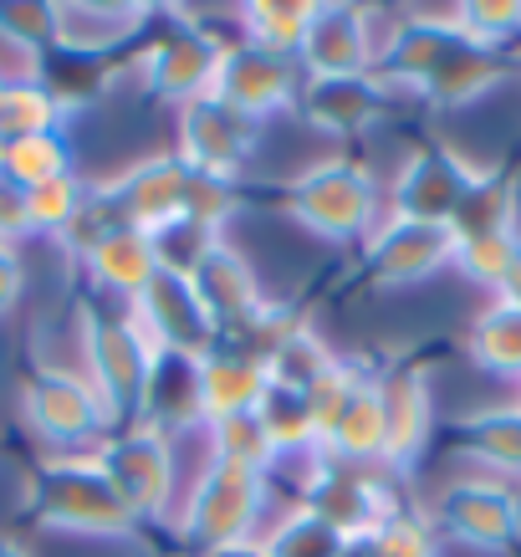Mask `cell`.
<instances>
[{"instance_id": "1", "label": "cell", "mask_w": 521, "mask_h": 557, "mask_svg": "<svg viewBox=\"0 0 521 557\" xmlns=\"http://www.w3.org/2000/svg\"><path fill=\"white\" fill-rule=\"evenodd\" d=\"M77 338H83V363L87 384L98 388V399L108 405V420L134 430L144 424V399H149L153 379V343L144 338V327L134 322L128 307H77Z\"/></svg>"}, {"instance_id": "2", "label": "cell", "mask_w": 521, "mask_h": 557, "mask_svg": "<svg viewBox=\"0 0 521 557\" xmlns=\"http://www.w3.org/2000/svg\"><path fill=\"white\" fill-rule=\"evenodd\" d=\"M26 517L36 527L77 532V537H128V532H138V517L123 507L113 481L102 475L98 450L51 456L26 486Z\"/></svg>"}, {"instance_id": "3", "label": "cell", "mask_w": 521, "mask_h": 557, "mask_svg": "<svg viewBox=\"0 0 521 557\" xmlns=\"http://www.w3.org/2000/svg\"><path fill=\"white\" fill-rule=\"evenodd\" d=\"M379 185L353 159H322L286 185V215L318 240H358L379 225Z\"/></svg>"}, {"instance_id": "4", "label": "cell", "mask_w": 521, "mask_h": 557, "mask_svg": "<svg viewBox=\"0 0 521 557\" xmlns=\"http://www.w3.org/2000/svg\"><path fill=\"white\" fill-rule=\"evenodd\" d=\"M261 517H266V475L231 466V460H210L179 507L185 537L200 542L204 553L231 547V542H251Z\"/></svg>"}, {"instance_id": "5", "label": "cell", "mask_w": 521, "mask_h": 557, "mask_svg": "<svg viewBox=\"0 0 521 557\" xmlns=\"http://www.w3.org/2000/svg\"><path fill=\"white\" fill-rule=\"evenodd\" d=\"M21 414L62 456H83V445L98 450L102 435L113 430L108 405L98 399V388L87 384V373L62 369V363H41V369L26 373V384H21Z\"/></svg>"}, {"instance_id": "6", "label": "cell", "mask_w": 521, "mask_h": 557, "mask_svg": "<svg viewBox=\"0 0 521 557\" xmlns=\"http://www.w3.org/2000/svg\"><path fill=\"white\" fill-rule=\"evenodd\" d=\"M164 36H153L144 57H138V72H144V87L153 98L185 108L195 98H210L220 72V57H225V41L215 32L195 26L189 11H164Z\"/></svg>"}, {"instance_id": "7", "label": "cell", "mask_w": 521, "mask_h": 557, "mask_svg": "<svg viewBox=\"0 0 521 557\" xmlns=\"http://www.w3.org/2000/svg\"><path fill=\"white\" fill-rule=\"evenodd\" d=\"M134 322L144 327V338L153 343V354H169V358H189L200 363L220 348V322L210 318V307L200 302V292L189 276L179 271H153V282L144 287L134 307Z\"/></svg>"}, {"instance_id": "8", "label": "cell", "mask_w": 521, "mask_h": 557, "mask_svg": "<svg viewBox=\"0 0 521 557\" xmlns=\"http://www.w3.org/2000/svg\"><path fill=\"white\" fill-rule=\"evenodd\" d=\"M261 128L266 123L246 119V113H236L231 102H220L210 92V98H195L179 108V149H174V159L200 180H231L236 185V174L251 164L256 144H261Z\"/></svg>"}, {"instance_id": "9", "label": "cell", "mask_w": 521, "mask_h": 557, "mask_svg": "<svg viewBox=\"0 0 521 557\" xmlns=\"http://www.w3.org/2000/svg\"><path fill=\"white\" fill-rule=\"evenodd\" d=\"M439 537L475 547V553H506L521 542V496L496 475L450 481L435 502Z\"/></svg>"}, {"instance_id": "10", "label": "cell", "mask_w": 521, "mask_h": 557, "mask_svg": "<svg viewBox=\"0 0 521 557\" xmlns=\"http://www.w3.org/2000/svg\"><path fill=\"white\" fill-rule=\"evenodd\" d=\"M98 466L138 522L169 511V502H174V450H169V440L159 430L134 424L123 435H108L98 445Z\"/></svg>"}, {"instance_id": "11", "label": "cell", "mask_w": 521, "mask_h": 557, "mask_svg": "<svg viewBox=\"0 0 521 557\" xmlns=\"http://www.w3.org/2000/svg\"><path fill=\"white\" fill-rule=\"evenodd\" d=\"M455 261V236L450 225H424V220H399L384 215L363 240V271L373 287H414L430 282L435 271H445Z\"/></svg>"}, {"instance_id": "12", "label": "cell", "mask_w": 521, "mask_h": 557, "mask_svg": "<svg viewBox=\"0 0 521 557\" xmlns=\"http://www.w3.org/2000/svg\"><path fill=\"white\" fill-rule=\"evenodd\" d=\"M220 102H231L236 113L266 123L286 108H297V92H302V67L291 57H271L261 47H246V41H225V57H220L215 87H210Z\"/></svg>"}, {"instance_id": "13", "label": "cell", "mask_w": 521, "mask_h": 557, "mask_svg": "<svg viewBox=\"0 0 521 557\" xmlns=\"http://www.w3.org/2000/svg\"><path fill=\"white\" fill-rule=\"evenodd\" d=\"M475 164H466L445 144H424L404 159L399 180L388 189V215L399 220H424V225H450L455 205L466 200V189L475 185Z\"/></svg>"}, {"instance_id": "14", "label": "cell", "mask_w": 521, "mask_h": 557, "mask_svg": "<svg viewBox=\"0 0 521 557\" xmlns=\"http://www.w3.org/2000/svg\"><path fill=\"white\" fill-rule=\"evenodd\" d=\"M102 200L113 205V215L123 225H134L144 236H153L159 225L185 215V189H189V170L174 153H149L128 170H119L113 180H98Z\"/></svg>"}, {"instance_id": "15", "label": "cell", "mask_w": 521, "mask_h": 557, "mask_svg": "<svg viewBox=\"0 0 521 557\" xmlns=\"http://www.w3.org/2000/svg\"><path fill=\"white\" fill-rule=\"evenodd\" d=\"M379 62V36H373V11L363 5H318L307 41L297 51L302 77H363Z\"/></svg>"}, {"instance_id": "16", "label": "cell", "mask_w": 521, "mask_h": 557, "mask_svg": "<svg viewBox=\"0 0 521 557\" xmlns=\"http://www.w3.org/2000/svg\"><path fill=\"white\" fill-rule=\"evenodd\" d=\"M379 379V405H384V466L404 471L424 456L430 430H435V399H430V379L414 363H394V369L373 373Z\"/></svg>"}, {"instance_id": "17", "label": "cell", "mask_w": 521, "mask_h": 557, "mask_svg": "<svg viewBox=\"0 0 521 557\" xmlns=\"http://www.w3.org/2000/svg\"><path fill=\"white\" fill-rule=\"evenodd\" d=\"M384 102L388 87L379 72H363V77H302L297 113L327 138H353L384 113Z\"/></svg>"}, {"instance_id": "18", "label": "cell", "mask_w": 521, "mask_h": 557, "mask_svg": "<svg viewBox=\"0 0 521 557\" xmlns=\"http://www.w3.org/2000/svg\"><path fill=\"white\" fill-rule=\"evenodd\" d=\"M506 77H511V57H506V51L475 47V41H466V36H460V47H455L450 57H445V67L424 83L420 98L430 102V108L455 113V108H475L481 98H491Z\"/></svg>"}, {"instance_id": "19", "label": "cell", "mask_w": 521, "mask_h": 557, "mask_svg": "<svg viewBox=\"0 0 521 557\" xmlns=\"http://www.w3.org/2000/svg\"><path fill=\"white\" fill-rule=\"evenodd\" d=\"M195 384H200V420L210 424L261 405V394L271 388V373L266 363H256V358L236 354V348H215L210 358H200Z\"/></svg>"}, {"instance_id": "20", "label": "cell", "mask_w": 521, "mask_h": 557, "mask_svg": "<svg viewBox=\"0 0 521 557\" xmlns=\"http://www.w3.org/2000/svg\"><path fill=\"white\" fill-rule=\"evenodd\" d=\"M87 282L102 292V297H113V302L134 307L144 297V287L153 282V271H159V256H153V240L134 225H119L113 236L102 240L98 251L83 261Z\"/></svg>"}, {"instance_id": "21", "label": "cell", "mask_w": 521, "mask_h": 557, "mask_svg": "<svg viewBox=\"0 0 521 557\" xmlns=\"http://www.w3.org/2000/svg\"><path fill=\"white\" fill-rule=\"evenodd\" d=\"M189 282H195L200 302L210 307V318H215L220 327H231V322H240L246 312H256V307L266 302V297H261V287H256V267L225 236L210 246V256L195 267V276H189Z\"/></svg>"}, {"instance_id": "22", "label": "cell", "mask_w": 521, "mask_h": 557, "mask_svg": "<svg viewBox=\"0 0 521 557\" xmlns=\"http://www.w3.org/2000/svg\"><path fill=\"white\" fill-rule=\"evenodd\" d=\"M149 5H102V0H83V5H51L57 21V47L87 51V57H108V51L138 36V26L149 21Z\"/></svg>"}, {"instance_id": "23", "label": "cell", "mask_w": 521, "mask_h": 557, "mask_svg": "<svg viewBox=\"0 0 521 557\" xmlns=\"http://www.w3.org/2000/svg\"><path fill=\"white\" fill-rule=\"evenodd\" d=\"M26 77L41 83V92L62 108V119H72L77 108H92V102L113 87V62H108V57H87V51L51 47L41 62L26 67Z\"/></svg>"}, {"instance_id": "24", "label": "cell", "mask_w": 521, "mask_h": 557, "mask_svg": "<svg viewBox=\"0 0 521 557\" xmlns=\"http://www.w3.org/2000/svg\"><path fill=\"white\" fill-rule=\"evenodd\" d=\"M521 215V189L511 174L501 170H481L475 185L466 189V200L455 205L450 215V236L455 240H475V236H511Z\"/></svg>"}, {"instance_id": "25", "label": "cell", "mask_w": 521, "mask_h": 557, "mask_svg": "<svg viewBox=\"0 0 521 557\" xmlns=\"http://www.w3.org/2000/svg\"><path fill=\"white\" fill-rule=\"evenodd\" d=\"M322 456L337 466H384V405H379V379L353 394V405L343 409V420L333 424V435L322 440Z\"/></svg>"}, {"instance_id": "26", "label": "cell", "mask_w": 521, "mask_h": 557, "mask_svg": "<svg viewBox=\"0 0 521 557\" xmlns=\"http://www.w3.org/2000/svg\"><path fill=\"white\" fill-rule=\"evenodd\" d=\"M466 456L501 475H521V405H491L460 420Z\"/></svg>"}, {"instance_id": "27", "label": "cell", "mask_w": 521, "mask_h": 557, "mask_svg": "<svg viewBox=\"0 0 521 557\" xmlns=\"http://www.w3.org/2000/svg\"><path fill=\"white\" fill-rule=\"evenodd\" d=\"M312 11L318 5H302V0H251V5H240V32H246L240 41L297 62L307 26H312Z\"/></svg>"}, {"instance_id": "28", "label": "cell", "mask_w": 521, "mask_h": 557, "mask_svg": "<svg viewBox=\"0 0 521 557\" xmlns=\"http://www.w3.org/2000/svg\"><path fill=\"white\" fill-rule=\"evenodd\" d=\"M204 435H210V456L215 460H231V466H246V471L266 475L282 466V450L271 445L266 424H261V414L256 409H246V414H225V420H210L204 424Z\"/></svg>"}, {"instance_id": "29", "label": "cell", "mask_w": 521, "mask_h": 557, "mask_svg": "<svg viewBox=\"0 0 521 557\" xmlns=\"http://www.w3.org/2000/svg\"><path fill=\"white\" fill-rule=\"evenodd\" d=\"M67 119L62 108L41 92L36 77H0V144H16V138H32V134H62Z\"/></svg>"}, {"instance_id": "30", "label": "cell", "mask_w": 521, "mask_h": 557, "mask_svg": "<svg viewBox=\"0 0 521 557\" xmlns=\"http://www.w3.org/2000/svg\"><path fill=\"white\" fill-rule=\"evenodd\" d=\"M471 358L496 379H517L521 384V312L506 302H491L471 322Z\"/></svg>"}, {"instance_id": "31", "label": "cell", "mask_w": 521, "mask_h": 557, "mask_svg": "<svg viewBox=\"0 0 521 557\" xmlns=\"http://www.w3.org/2000/svg\"><path fill=\"white\" fill-rule=\"evenodd\" d=\"M72 170V144L67 128L62 134H32L16 144H0V180H11L16 189H36Z\"/></svg>"}, {"instance_id": "32", "label": "cell", "mask_w": 521, "mask_h": 557, "mask_svg": "<svg viewBox=\"0 0 521 557\" xmlns=\"http://www.w3.org/2000/svg\"><path fill=\"white\" fill-rule=\"evenodd\" d=\"M256 414H261V424H266L271 445L282 450V460H297V456H312V450H318V424H312L307 394L271 384L266 394H261Z\"/></svg>"}, {"instance_id": "33", "label": "cell", "mask_w": 521, "mask_h": 557, "mask_svg": "<svg viewBox=\"0 0 521 557\" xmlns=\"http://www.w3.org/2000/svg\"><path fill=\"white\" fill-rule=\"evenodd\" d=\"M333 363H337V354L327 348V343H322L318 327H312V322H297V327H291V333L276 343V354L266 358V373H271V384L307 394V388L318 384V379L333 369Z\"/></svg>"}, {"instance_id": "34", "label": "cell", "mask_w": 521, "mask_h": 557, "mask_svg": "<svg viewBox=\"0 0 521 557\" xmlns=\"http://www.w3.org/2000/svg\"><path fill=\"white\" fill-rule=\"evenodd\" d=\"M87 195H92V180H83L77 170L57 174V180H47V185L26 189V215H32V236H62L72 225V215L87 205Z\"/></svg>"}, {"instance_id": "35", "label": "cell", "mask_w": 521, "mask_h": 557, "mask_svg": "<svg viewBox=\"0 0 521 557\" xmlns=\"http://www.w3.org/2000/svg\"><path fill=\"white\" fill-rule=\"evenodd\" d=\"M369 379H373V373L363 369V363H353V358H337L333 369L307 388V409H312V424H318V450H322V440L333 435V424L343 420V409L353 405V394L369 384Z\"/></svg>"}, {"instance_id": "36", "label": "cell", "mask_w": 521, "mask_h": 557, "mask_svg": "<svg viewBox=\"0 0 521 557\" xmlns=\"http://www.w3.org/2000/svg\"><path fill=\"white\" fill-rule=\"evenodd\" d=\"M369 553L373 557H439V527L435 517H424V511L414 507H399L394 517H384V522L373 527Z\"/></svg>"}, {"instance_id": "37", "label": "cell", "mask_w": 521, "mask_h": 557, "mask_svg": "<svg viewBox=\"0 0 521 557\" xmlns=\"http://www.w3.org/2000/svg\"><path fill=\"white\" fill-rule=\"evenodd\" d=\"M266 553L271 557H343L348 553V542L337 537L327 522H318L312 511H291V517H282V522L271 527L266 537Z\"/></svg>"}, {"instance_id": "38", "label": "cell", "mask_w": 521, "mask_h": 557, "mask_svg": "<svg viewBox=\"0 0 521 557\" xmlns=\"http://www.w3.org/2000/svg\"><path fill=\"white\" fill-rule=\"evenodd\" d=\"M0 41L16 47L21 57H26V67L41 62V57L57 47L51 5H36V0H5V5H0Z\"/></svg>"}, {"instance_id": "39", "label": "cell", "mask_w": 521, "mask_h": 557, "mask_svg": "<svg viewBox=\"0 0 521 557\" xmlns=\"http://www.w3.org/2000/svg\"><path fill=\"white\" fill-rule=\"evenodd\" d=\"M455 26L475 47L506 51L521 36V5L517 0H471V5H455Z\"/></svg>"}, {"instance_id": "40", "label": "cell", "mask_w": 521, "mask_h": 557, "mask_svg": "<svg viewBox=\"0 0 521 557\" xmlns=\"http://www.w3.org/2000/svg\"><path fill=\"white\" fill-rule=\"evenodd\" d=\"M153 256H159V267L164 271H179V276H195V267H200L204 256H210V246H215V231H204V225H195V220H169V225H159L153 231Z\"/></svg>"}, {"instance_id": "41", "label": "cell", "mask_w": 521, "mask_h": 557, "mask_svg": "<svg viewBox=\"0 0 521 557\" xmlns=\"http://www.w3.org/2000/svg\"><path fill=\"white\" fill-rule=\"evenodd\" d=\"M521 236L511 231V236H475V240H455V261L450 267L466 276V282H481V287L496 292V282L506 276V267H511V256H517Z\"/></svg>"}, {"instance_id": "42", "label": "cell", "mask_w": 521, "mask_h": 557, "mask_svg": "<svg viewBox=\"0 0 521 557\" xmlns=\"http://www.w3.org/2000/svg\"><path fill=\"white\" fill-rule=\"evenodd\" d=\"M240 210L236 200V185L231 180H200V174H189V189H185V220L204 225V231H225V220Z\"/></svg>"}, {"instance_id": "43", "label": "cell", "mask_w": 521, "mask_h": 557, "mask_svg": "<svg viewBox=\"0 0 521 557\" xmlns=\"http://www.w3.org/2000/svg\"><path fill=\"white\" fill-rule=\"evenodd\" d=\"M26 236H32V215H26V189H16L11 180H0V246H11V251H16Z\"/></svg>"}, {"instance_id": "44", "label": "cell", "mask_w": 521, "mask_h": 557, "mask_svg": "<svg viewBox=\"0 0 521 557\" xmlns=\"http://www.w3.org/2000/svg\"><path fill=\"white\" fill-rule=\"evenodd\" d=\"M21 287H26V271H21V256L11 246H0V318L21 302Z\"/></svg>"}, {"instance_id": "45", "label": "cell", "mask_w": 521, "mask_h": 557, "mask_svg": "<svg viewBox=\"0 0 521 557\" xmlns=\"http://www.w3.org/2000/svg\"><path fill=\"white\" fill-rule=\"evenodd\" d=\"M496 302H506V307H517V312H521V246H517V256H511L506 276L496 282Z\"/></svg>"}, {"instance_id": "46", "label": "cell", "mask_w": 521, "mask_h": 557, "mask_svg": "<svg viewBox=\"0 0 521 557\" xmlns=\"http://www.w3.org/2000/svg\"><path fill=\"white\" fill-rule=\"evenodd\" d=\"M204 557H271L266 553V542L251 537V542H231V547H215V553H204Z\"/></svg>"}, {"instance_id": "47", "label": "cell", "mask_w": 521, "mask_h": 557, "mask_svg": "<svg viewBox=\"0 0 521 557\" xmlns=\"http://www.w3.org/2000/svg\"><path fill=\"white\" fill-rule=\"evenodd\" d=\"M0 557H32V553H26L16 537H0Z\"/></svg>"}]
</instances>
